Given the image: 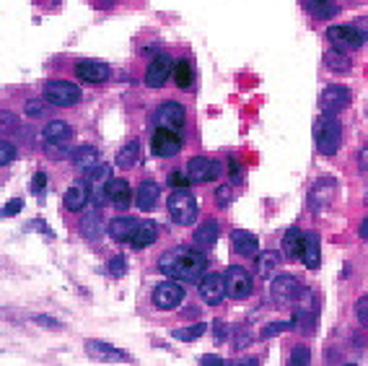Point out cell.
Returning a JSON list of instances; mask_svg holds the SVG:
<instances>
[{
    "label": "cell",
    "mask_w": 368,
    "mask_h": 366,
    "mask_svg": "<svg viewBox=\"0 0 368 366\" xmlns=\"http://www.w3.org/2000/svg\"><path fill=\"white\" fill-rule=\"evenodd\" d=\"M158 270L184 284H200L208 270V257L190 247H172L158 257Z\"/></svg>",
    "instance_id": "cell-1"
},
{
    "label": "cell",
    "mask_w": 368,
    "mask_h": 366,
    "mask_svg": "<svg viewBox=\"0 0 368 366\" xmlns=\"http://www.w3.org/2000/svg\"><path fill=\"white\" fill-rule=\"evenodd\" d=\"M314 143L322 156H335L342 146V125L335 114H324L314 122Z\"/></svg>",
    "instance_id": "cell-2"
},
{
    "label": "cell",
    "mask_w": 368,
    "mask_h": 366,
    "mask_svg": "<svg viewBox=\"0 0 368 366\" xmlns=\"http://www.w3.org/2000/svg\"><path fill=\"white\" fill-rule=\"evenodd\" d=\"M166 208H169L172 221L179 226H190L197 218V200L190 190H174L166 200Z\"/></svg>",
    "instance_id": "cell-3"
},
{
    "label": "cell",
    "mask_w": 368,
    "mask_h": 366,
    "mask_svg": "<svg viewBox=\"0 0 368 366\" xmlns=\"http://www.w3.org/2000/svg\"><path fill=\"white\" fill-rule=\"evenodd\" d=\"M335 195H338V180L319 177L317 182L309 187V208H311V214L314 216L324 214L332 205V200H335Z\"/></svg>",
    "instance_id": "cell-4"
},
{
    "label": "cell",
    "mask_w": 368,
    "mask_h": 366,
    "mask_svg": "<svg viewBox=\"0 0 368 366\" xmlns=\"http://www.w3.org/2000/svg\"><path fill=\"white\" fill-rule=\"evenodd\" d=\"M81 99V89L78 83L71 81H50L44 83V102L55 104V107H75V102Z\"/></svg>",
    "instance_id": "cell-5"
},
{
    "label": "cell",
    "mask_w": 368,
    "mask_h": 366,
    "mask_svg": "<svg viewBox=\"0 0 368 366\" xmlns=\"http://www.w3.org/2000/svg\"><path fill=\"white\" fill-rule=\"evenodd\" d=\"M270 294H273V302H275L277 306H291L301 299L304 288H301V284H298L293 275L283 273L273 281V286H270Z\"/></svg>",
    "instance_id": "cell-6"
},
{
    "label": "cell",
    "mask_w": 368,
    "mask_h": 366,
    "mask_svg": "<svg viewBox=\"0 0 368 366\" xmlns=\"http://www.w3.org/2000/svg\"><path fill=\"white\" fill-rule=\"evenodd\" d=\"M327 40L332 42V47H335V50L353 52V50H358L360 44L366 42V34L356 29L353 24H350V26L335 24V26H329V29H327Z\"/></svg>",
    "instance_id": "cell-7"
},
{
    "label": "cell",
    "mask_w": 368,
    "mask_h": 366,
    "mask_svg": "<svg viewBox=\"0 0 368 366\" xmlns=\"http://www.w3.org/2000/svg\"><path fill=\"white\" fill-rule=\"evenodd\" d=\"M226 291L231 299L236 302H244L252 296V275L246 273L244 268H239V265H231V268H226Z\"/></svg>",
    "instance_id": "cell-8"
},
{
    "label": "cell",
    "mask_w": 368,
    "mask_h": 366,
    "mask_svg": "<svg viewBox=\"0 0 368 366\" xmlns=\"http://www.w3.org/2000/svg\"><path fill=\"white\" fill-rule=\"evenodd\" d=\"M221 172H223L221 162L208 159V156H192V159L187 162V177H190L192 182H215V180L221 177Z\"/></svg>",
    "instance_id": "cell-9"
},
{
    "label": "cell",
    "mask_w": 368,
    "mask_h": 366,
    "mask_svg": "<svg viewBox=\"0 0 368 366\" xmlns=\"http://www.w3.org/2000/svg\"><path fill=\"white\" fill-rule=\"evenodd\" d=\"M151 148L158 159H172L182 151V138H179V132L169 130V128H156L151 135Z\"/></svg>",
    "instance_id": "cell-10"
},
{
    "label": "cell",
    "mask_w": 368,
    "mask_h": 366,
    "mask_svg": "<svg viewBox=\"0 0 368 366\" xmlns=\"http://www.w3.org/2000/svg\"><path fill=\"white\" fill-rule=\"evenodd\" d=\"M151 302H154V306L164 309V312L176 309V306L184 302L182 284H179V281H164V284H158L154 288V294H151Z\"/></svg>",
    "instance_id": "cell-11"
},
{
    "label": "cell",
    "mask_w": 368,
    "mask_h": 366,
    "mask_svg": "<svg viewBox=\"0 0 368 366\" xmlns=\"http://www.w3.org/2000/svg\"><path fill=\"white\" fill-rule=\"evenodd\" d=\"M348 104H350V92L345 86H340V83H332V86H327L324 92L319 94V107H322L324 114L342 112Z\"/></svg>",
    "instance_id": "cell-12"
},
{
    "label": "cell",
    "mask_w": 368,
    "mask_h": 366,
    "mask_svg": "<svg viewBox=\"0 0 368 366\" xmlns=\"http://www.w3.org/2000/svg\"><path fill=\"white\" fill-rule=\"evenodd\" d=\"M200 296H203L205 304L218 306L223 302L228 291H226V275L221 273H205L200 281Z\"/></svg>",
    "instance_id": "cell-13"
},
{
    "label": "cell",
    "mask_w": 368,
    "mask_h": 366,
    "mask_svg": "<svg viewBox=\"0 0 368 366\" xmlns=\"http://www.w3.org/2000/svg\"><path fill=\"white\" fill-rule=\"evenodd\" d=\"M89 180H75V182L65 190L62 195V205H65V211H71V214H81L83 208L89 205L91 200V187H89Z\"/></svg>",
    "instance_id": "cell-14"
},
{
    "label": "cell",
    "mask_w": 368,
    "mask_h": 366,
    "mask_svg": "<svg viewBox=\"0 0 368 366\" xmlns=\"http://www.w3.org/2000/svg\"><path fill=\"white\" fill-rule=\"evenodd\" d=\"M184 122H187V112L179 102H164L156 110V125L158 128H169L174 132H182Z\"/></svg>",
    "instance_id": "cell-15"
},
{
    "label": "cell",
    "mask_w": 368,
    "mask_h": 366,
    "mask_svg": "<svg viewBox=\"0 0 368 366\" xmlns=\"http://www.w3.org/2000/svg\"><path fill=\"white\" fill-rule=\"evenodd\" d=\"M174 71V60L169 58V55H156L154 60L148 62V71H145V86L148 89H161L166 83V78H169V73Z\"/></svg>",
    "instance_id": "cell-16"
},
{
    "label": "cell",
    "mask_w": 368,
    "mask_h": 366,
    "mask_svg": "<svg viewBox=\"0 0 368 366\" xmlns=\"http://www.w3.org/2000/svg\"><path fill=\"white\" fill-rule=\"evenodd\" d=\"M75 76L81 78L83 83H104L109 76H112V71H109V65L107 62H99V60H81L78 65H75Z\"/></svg>",
    "instance_id": "cell-17"
},
{
    "label": "cell",
    "mask_w": 368,
    "mask_h": 366,
    "mask_svg": "<svg viewBox=\"0 0 368 366\" xmlns=\"http://www.w3.org/2000/svg\"><path fill=\"white\" fill-rule=\"evenodd\" d=\"M104 195L117 208H130V203H133V190H130L127 180H109L104 187Z\"/></svg>",
    "instance_id": "cell-18"
},
{
    "label": "cell",
    "mask_w": 368,
    "mask_h": 366,
    "mask_svg": "<svg viewBox=\"0 0 368 366\" xmlns=\"http://www.w3.org/2000/svg\"><path fill=\"white\" fill-rule=\"evenodd\" d=\"M231 247H234V252L241 254V257H255V254L259 252V239H257L252 232L234 229V232H231Z\"/></svg>",
    "instance_id": "cell-19"
},
{
    "label": "cell",
    "mask_w": 368,
    "mask_h": 366,
    "mask_svg": "<svg viewBox=\"0 0 368 366\" xmlns=\"http://www.w3.org/2000/svg\"><path fill=\"white\" fill-rule=\"evenodd\" d=\"M138 226H140V221H135L133 216H120V218L109 221V236L114 242H133Z\"/></svg>",
    "instance_id": "cell-20"
},
{
    "label": "cell",
    "mask_w": 368,
    "mask_h": 366,
    "mask_svg": "<svg viewBox=\"0 0 368 366\" xmlns=\"http://www.w3.org/2000/svg\"><path fill=\"white\" fill-rule=\"evenodd\" d=\"M158 198H161V187H158L154 180H143V182L138 184V208H140V211H145V214L156 211Z\"/></svg>",
    "instance_id": "cell-21"
},
{
    "label": "cell",
    "mask_w": 368,
    "mask_h": 366,
    "mask_svg": "<svg viewBox=\"0 0 368 366\" xmlns=\"http://www.w3.org/2000/svg\"><path fill=\"white\" fill-rule=\"evenodd\" d=\"M86 351H89V356L104 358V361H130L125 351L109 346V343H102V340H86Z\"/></svg>",
    "instance_id": "cell-22"
},
{
    "label": "cell",
    "mask_w": 368,
    "mask_h": 366,
    "mask_svg": "<svg viewBox=\"0 0 368 366\" xmlns=\"http://www.w3.org/2000/svg\"><path fill=\"white\" fill-rule=\"evenodd\" d=\"M96 164H102V156H99V151H96L93 146H81V148H75V153H73V166L81 174H89Z\"/></svg>",
    "instance_id": "cell-23"
},
{
    "label": "cell",
    "mask_w": 368,
    "mask_h": 366,
    "mask_svg": "<svg viewBox=\"0 0 368 366\" xmlns=\"http://www.w3.org/2000/svg\"><path fill=\"white\" fill-rule=\"evenodd\" d=\"M301 260H304V265H306L309 270H319V265H322V244H319L317 234L304 236V252H301Z\"/></svg>",
    "instance_id": "cell-24"
},
{
    "label": "cell",
    "mask_w": 368,
    "mask_h": 366,
    "mask_svg": "<svg viewBox=\"0 0 368 366\" xmlns=\"http://www.w3.org/2000/svg\"><path fill=\"white\" fill-rule=\"evenodd\" d=\"M156 239H158V224H154V221H140V226H138V232H135L130 244H133L135 250H145V247H151Z\"/></svg>",
    "instance_id": "cell-25"
},
{
    "label": "cell",
    "mask_w": 368,
    "mask_h": 366,
    "mask_svg": "<svg viewBox=\"0 0 368 366\" xmlns=\"http://www.w3.org/2000/svg\"><path fill=\"white\" fill-rule=\"evenodd\" d=\"M218 236H221V224L215 221V218H208L200 224V229L194 232V242L200 244V247H213L218 242Z\"/></svg>",
    "instance_id": "cell-26"
},
{
    "label": "cell",
    "mask_w": 368,
    "mask_h": 366,
    "mask_svg": "<svg viewBox=\"0 0 368 366\" xmlns=\"http://www.w3.org/2000/svg\"><path fill=\"white\" fill-rule=\"evenodd\" d=\"M304 236L298 229H288L286 234H283V254H286L288 260H298L301 252H304Z\"/></svg>",
    "instance_id": "cell-27"
},
{
    "label": "cell",
    "mask_w": 368,
    "mask_h": 366,
    "mask_svg": "<svg viewBox=\"0 0 368 366\" xmlns=\"http://www.w3.org/2000/svg\"><path fill=\"white\" fill-rule=\"evenodd\" d=\"M138 159H140V141H127L117 151V159H114V164L120 166V169H133L135 164H138Z\"/></svg>",
    "instance_id": "cell-28"
},
{
    "label": "cell",
    "mask_w": 368,
    "mask_h": 366,
    "mask_svg": "<svg viewBox=\"0 0 368 366\" xmlns=\"http://www.w3.org/2000/svg\"><path fill=\"white\" fill-rule=\"evenodd\" d=\"M73 135V128L65 120H50L42 128V138L44 141H68Z\"/></svg>",
    "instance_id": "cell-29"
},
{
    "label": "cell",
    "mask_w": 368,
    "mask_h": 366,
    "mask_svg": "<svg viewBox=\"0 0 368 366\" xmlns=\"http://www.w3.org/2000/svg\"><path fill=\"white\" fill-rule=\"evenodd\" d=\"M324 65H327L332 73H350V68H353L348 52L335 50V47H332L329 52H324Z\"/></svg>",
    "instance_id": "cell-30"
},
{
    "label": "cell",
    "mask_w": 368,
    "mask_h": 366,
    "mask_svg": "<svg viewBox=\"0 0 368 366\" xmlns=\"http://www.w3.org/2000/svg\"><path fill=\"white\" fill-rule=\"evenodd\" d=\"M81 234L83 239H99L102 236V218H99V211H89V214H83L81 218Z\"/></svg>",
    "instance_id": "cell-31"
},
{
    "label": "cell",
    "mask_w": 368,
    "mask_h": 366,
    "mask_svg": "<svg viewBox=\"0 0 368 366\" xmlns=\"http://www.w3.org/2000/svg\"><path fill=\"white\" fill-rule=\"evenodd\" d=\"M277 265H280L277 252H273V250H262V254L257 257V275H259V278H270V275L277 270Z\"/></svg>",
    "instance_id": "cell-32"
},
{
    "label": "cell",
    "mask_w": 368,
    "mask_h": 366,
    "mask_svg": "<svg viewBox=\"0 0 368 366\" xmlns=\"http://www.w3.org/2000/svg\"><path fill=\"white\" fill-rule=\"evenodd\" d=\"M205 333H208V325H205V322H194V325H190V327H176V330H172V338H174V340H182V343H192L197 338H203Z\"/></svg>",
    "instance_id": "cell-33"
},
{
    "label": "cell",
    "mask_w": 368,
    "mask_h": 366,
    "mask_svg": "<svg viewBox=\"0 0 368 366\" xmlns=\"http://www.w3.org/2000/svg\"><path fill=\"white\" fill-rule=\"evenodd\" d=\"M301 6L306 10H311L314 16H319V19H329L338 10V6L332 0H301Z\"/></svg>",
    "instance_id": "cell-34"
},
{
    "label": "cell",
    "mask_w": 368,
    "mask_h": 366,
    "mask_svg": "<svg viewBox=\"0 0 368 366\" xmlns=\"http://www.w3.org/2000/svg\"><path fill=\"white\" fill-rule=\"evenodd\" d=\"M174 81L179 89H190L192 86V65L187 60L174 62Z\"/></svg>",
    "instance_id": "cell-35"
},
{
    "label": "cell",
    "mask_w": 368,
    "mask_h": 366,
    "mask_svg": "<svg viewBox=\"0 0 368 366\" xmlns=\"http://www.w3.org/2000/svg\"><path fill=\"white\" fill-rule=\"evenodd\" d=\"M44 153L50 156V159H65V156H71L73 146H68L65 141H47V146H44Z\"/></svg>",
    "instance_id": "cell-36"
},
{
    "label": "cell",
    "mask_w": 368,
    "mask_h": 366,
    "mask_svg": "<svg viewBox=\"0 0 368 366\" xmlns=\"http://www.w3.org/2000/svg\"><path fill=\"white\" fill-rule=\"evenodd\" d=\"M86 180L91 184H96V187L102 182H109V166H107V164H96L91 172L86 174Z\"/></svg>",
    "instance_id": "cell-37"
},
{
    "label": "cell",
    "mask_w": 368,
    "mask_h": 366,
    "mask_svg": "<svg viewBox=\"0 0 368 366\" xmlns=\"http://www.w3.org/2000/svg\"><path fill=\"white\" fill-rule=\"evenodd\" d=\"M293 327V320H280V322H270V325L262 327V338H275L277 333H283V330H291Z\"/></svg>",
    "instance_id": "cell-38"
},
{
    "label": "cell",
    "mask_w": 368,
    "mask_h": 366,
    "mask_svg": "<svg viewBox=\"0 0 368 366\" xmlns=\"http://www.w3.org/2000/svg\"><path fill=\"white\" fill-rule=\"evenodd\" d=\"M309 361H311V356H309L306 346H296L293 348V354H291V358H288V364L291 366H301V364H309Z\"/></svg>",
    "instance_id": "cell-39"
},
{
    "label": "cell",
    "mask_w": 368,
    "mask_h": 366,
    "mask_svg": "<svg viewBox=\"0 0 368 366\" xmlns=\"http://www.w3.org/2000/svg\"><path fill=\"white\" fill-rule=\"evenodd\" d=\"M166 182H169V187H174V190H187L190 187V177H187V172H172L169 177H166Z\"/></svg>",
    "instance_id": "cell-40"
},
{
    "label": "cell",
    "mask_w": 368,
    "mask_h": 366,
    "mask_svg": "<svg viewBox=\"0 0 368 366\" xmlns=\"http://www.w3.org/2000/svg\"><path fill=\"white\" fill-rule=\"evenodd\" d=\"M13 159H16V146H13L10 141H3L0 143V164L8 166Z\"/></svg>",
    "instance_id": "cell-41"
},
{
    "label": "cell",
    "mask_w": 368,
    "mask_h": 366,
    "mask_svg": "<svg viewBox=\"0 0 368 366\" xmlns=\"http://www.w3.org/2000/svg\"><path fill=\"white\" fill-rule=\"evenodd\" d=\"M356 315H358L360 325L368 327V294L358 299V304H356Z\"/></svg>",
    "instance_id": "cell-42"
},
{
    "label": "cell",
    "mask_w": 368,
    "mask_h": 366,
    "mask_svg": "<svg viewBox=\"0 0 368 366\" xmlns=\"http://www.w3.org/2000/svg\"><path fill=\"white\" fill-rule=\"evenodd\" d=\"M215 203L221 205V208H226V205L231 203V187H228V184H221V187L215 190Z\"/></svg>",
    "instance_id": "cell-43"
},
{
    "label": "cell",
    "mask_w": 368,
    "mask_h": 366,
    "mask_svg": "<svg viewBox=\"0 0 368 366\" xmlns=\"http://www.w3.org/2000/svg\"><path fill=\"white\" fill-rule=\"evenodd\" d=\"M44 187H47V174L37 172V174H34V180H31V193L44 195Z\"/></svg>",
    "instance_id": "cell-44"
},
{
    "label": "cell",
    "mask_w": 368,
    "mask_h": 366,
    "mask_svg": "<svg viewBox=\"0 0 368 366\" xmlns=\"http://www.w3.org/2000/svg\"><path fill=\"white\" fill-rule=\"evenodd\" d=\"M356 162H358V169L363 174H368V141L360 146V151H358V156H356Z\"/></svg>",
    "instance_id": "cell-45"
},
{
    "label": "cell",
    "mask_w": 368,
    "mask_h": 366,
    "mask_svg": "<svg viewBox=\"0 0 368 366\" xmlns=\"http://www.w3.org/2000/svg\"><path fill=\"white\" fill-rule=\"evenodd\" d=\"M21 208H24V200H21V198H13V200H8V203H6V208H3V216H16V214H21Z\"/></svg>",
    "instance_id": "cell-46"
},
{
    "label": "cell",
    "mask_w": 368,
    "mask_h": 366,
    "mask_svg": "<svg viewBox=\"0 0 368 366\" xmlns=\"http://www.w3.org/2000/svg\"><path fill=\"white\" fill-rule=\"evenodd\" d=\"M125 268H127V263H125L122 254H120V257H114V260H109V273L112 275H125Z\"/></svg>",
    "instance_id": "cell-47"
},
{
    "label": "cell",
    "mask_w": 368,
    "mask_h": 366,
    "mask_svg": "<svg viewBox=\"0 0 368 366\" xmlns=\"http://www.w3.org/2000/svg\"><path fill=\"white\" fill-rule=\"evenodd\" d=\"M44 112H47V107L42 102H26V114L29 117H42Z\"/></svg>",
    "instance_id": "cell-48"
},
{
    "label": "cell",
    "mask_w": 368,
    "mask_h": 366,
    "mask_svg": "<svg viewBox=\"0 0 368 366\" xmlns=\"http://www.w3.org/2000/svg\"><path fill=\"white\" fill-rule=\"evenodd\" d=\"M228 172H231V180H234V182L241 180V172H239V162H236V156H228Z\"/></svg>",
    "instance_id": "cell-49"
},
{
    "label": "cell",
    "mask_w": 368,
    "mask_h": 366,
    "mask_svg": "<svg viewBox=\"0 0 368 366\" xmlns=\"http://www.w3.org/2000/svg\"><path fill=\"white\" fill-rule=\"evenodd\" d=\"M200 364H203V366H215V364H223V358H218V356H203V358H200Z\"/></svg>",
    "instance_id": "cell-50"
},
{
    "label": "cell",
    "mask_w": 368,
    "mask_h": 366,
    "mask_svg": "<svg viewBox=\"0 0 368 366\" xmlns=\"http://www.w3.org/2000/svg\"><path fill=\"white\" fill-rule=\"evenodd\" d=\"M213 327H215V340H223V338H226V325H223V322L218 320Z\"/></svg>",
    "instance_id": "cell-51"
},
{
    "label": "cell",
    "mask_w": 368,
    "mask_h": 366,
    "mask_svg": "<svg viewBox=\"0 0 368 366\" xmlns=\"http://www.w3.org/2000/svg\"><path fill=\"white\" fill-rule=\"evenodd\" d=\"M37 325H47V327H57L60 322L57 320H50V317H37Z\"/></svg>",
    "instance_id": "cell-52"
},
{
    "label": "cell",
    "mask_w": 368,
    "mask_h": 366,
    "mask_svg": "<svg viewBox=\"0 0 368 366\" xmlns=\"http://www.w3.org/2000/svg\"><path fill=\"white\" fill-rule=\"evenodd\" d=\"M360 236H363V239H368V216L363 218V224H360Z\"/></svg>",
    "instance_id": "cell-53"
},
{
    "label": "cell",
    "mask_w": 368,
    "mask_h": 366,
    "mask_svg": "<svg viewBox=\"0 0 368 366\" xmlns=\"http://www.w3.org/2000/svg\"><path fill=\"white\" fill-rule=\"evenodd\" d=\"M99 6H102V8H112L114 0H99Z\"/></svg>",
    "instance_id": "cell-54"
}]
</instances>
